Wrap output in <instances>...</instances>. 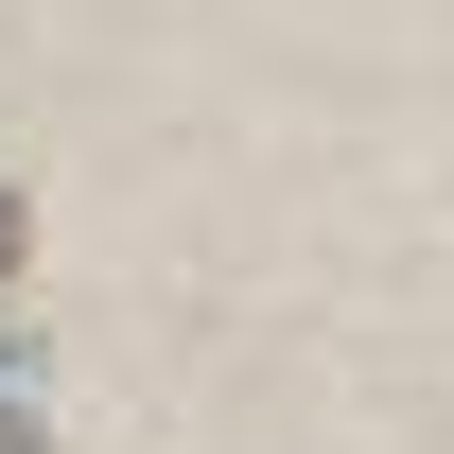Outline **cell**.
Listing matches in <instances>:
<instances>
[{
    "instance_id": "1",
    "label": "cell",
    "mask_w": 454,
    "mask_h": 454,
    "mask_svg": "<svg viewBox=\"0 0 454 454\" xmlns=\"http://www.w3.org/2000/svg\"><path fill=\"white\" fill-rule=\"evenodd\" d=\"M18 262H35V210H18V175H0V280H18Z\"/></svg>"
},
{
    "instance_id": "2",
    "label": "cell",
    "mask_w": 454,
    "mask_h": 454,
    "mask_svg": "<svg viewBox=\"0 0 454 454\" xmlns=\"http://www.w3.org/2000/svg\"><path fill=\"white\" fill-rule=\"evenodd\" d=\"M0 454H53V419H35V402H0Z\"/></svg>"
}]
</instances>
